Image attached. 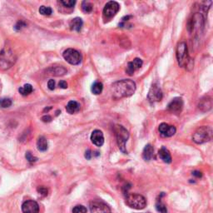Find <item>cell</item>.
Returning a JSON list of instances; mask_svg holds the SVG:
<instances>
[{
  "label": "cell",
  "instance_id": "cell-1",
  "mask_svg": "<svg viewBox=\"0 0 213 213\" xmlns=\"http://www.w3.org/2000/svg\"><path fill=\"white\" fill-rule=\"evenodd\" d=\"M135 91L136 83L131 79L117 81L112 85V95L117 99L131 97Z\"/></svg>",
  "mask_w": 213,
  "mask_h": 213
},
{
  "label": "cell",
  "instance_id": "cell-2",
  "mask_svg": "<svg viewBox=\"0 0 213 213\" xmlns=\"http://www.w3.org/2000/svg\"><path fill=\"white\" fill-rule=\"evenodd\" d=\"M177 59L178 64L181 67H186L187 68H193V59H191L188 55L187 46L185 42H181L178 43L177 48Z\"/></svg>",
  "mask_w": 213,
  "mask_h": 213
},
{
  "label": "cell",
  "instance_id": "cell-3",
  "mask_svg": "<svg viewBox=\"0 0 213 213\" xmlns=\"http://www.w3.org/2000/svg\"><path fill=\"white\" fill-rule=\"evenodd\" d=\"M212 138V129L210 127L202 126L198 127L193 133V140L197 144H202L207 143Z\"/></svg>",
  "mask_w": 213,
  "mask_h": 213
},
{
  "label": "cell",
  "instance_id": "cell-4",
  "mask_svg": "<svg viewBox=\"0 0 213 213\" xmlns=\"http://www.w3.org/2000/svg\"><path fill=\"white\" fill-rule=\"evenodd\" d=\"M114 133L116 138H117V143L118 147L123 153L127 154V151L126 148V143L129 138V133L124 127L122 125H116L114 127Z\"/></svg>",
  "mask_w": 213,
  "mask_h": 213
},
{
  "label": "cell",
  "instance_id": "cell-5",
  "mask_svg": "<svg viewBox=\"0 0 213 213\" xmlns=\"http://www.w3.org/2000/svg\"><path fill=\"white\" fill-rule=\"evenodd\" d=\"M125 202L129 207L136 210H143L147 206L146 198L140 194H127Z\"/></svg>",
  "mask_w": 213,
  "mask_h": 213
},
{
  "label": "cell",
  "instance_id": "cell-6",
  "mask_svg": "<svg viewBox=\"0 0 213 213\" xmlns=\"http://www.w3.org/2000/svg\"><path fill=\"white\" fill-rule=\"evenodd\" d=\"M64 59L72 65H78L82 61V57L79 52L73 48H68L62 54Z\"/></svg>",
  "mask_w": 213,
  "mask_h": 213
},
{
  "label": "cell",
  "instance_id": "cell-7",
  "mask_svg": "<svg viewBox=\"0 0 213 213\" xmlns=\"http://www.w3.org/2000/svg\"><path fill=\"white\" fill-rule=\"evenodd\" d=\"M119 9L120 6L118 3L115 1H110L106 3L103 8V18L107 20L111 19L117 14Z\"/></svg>",
  "mask_w": 213,
  "mask_h": 213
},
{
  "label": "cell",
  "instance_id": "cell-8",
  "mask_svg": "<svg viewBox=\"0 0 213 213\" xmlns=\"http://www.w3.org/2000/svg\"><path fill=\"white\" fill-rule=\"evenodd\" d=\"M91 213H111V209L102 201H93L89 204Z\"/></svg>",
  "mask_w": 213,
  "mask_h": 213
},
{
  "label": "cell",
  "instance_id": "cell-9",
  "mask_svg": "<svg viewBox=\"0 0 213 213\" xmlns=\"http://www.w3.org/2000/svg\"><path fill=\"white\" fill-rule=\"evenodd\" d=\"M162 92H161V88L159 87L158 84L154 83L151 88L149 90V93L147 94V98L149 102H160L162 99Z\"/></svg>",
  "mask_w": 213,
  "mask_h": 213
},
{
  "label": "cell",
  "instance_id": "cell-10",
  "mask_svg": "<svg viewBox=\"0 0 213 213\" xmlns=\"http://www.w3.org/2000/svg\"><path fill=\"white\" fill-rule=\"evenodd\" d=\"M183 108V100L182 97H175L167 105V110L173 113H180Z\"/></svg>",
  "mask_w": 213,
  "mask_h": 213
},
{
  "label": "cell",
  "instance_id": "cell-11",
  "mask_svg": "<svg viewBox=\"0 0 213 213\" xmlns=\"http://www.w3.org/2000/svg\"><path fill=\"white\" fill-rule=\"evenodd\" d=\"M159 133H161V135L162 137H165V138H170L172 137L176 133V127L174 126H171V125H168L165 123V122H162L161 124L159 125L158 127Z\"/></svg>",
  "mask_w": 213,
  "mask_h": 213
},
{
  "label": "cell",
  "instance_id": "cell-12",
  "mask_svg": "<svg viewBox=\"0 0 213 213\" xmlns=\"http://www.w3.org/2000/svg\"><path fill=\"white\" fill-rule=\"evenodd\" d=\"M22 211L24 213H39V206L35 201H26L22 205Z\"/></svg>",
  "mask_w": 213,
  "mask_h": 213
},
{
  "label": "cell",
  "instance_id": "cell-13",
  "mask_svg": "<svg viewBox=\"0 0 213 213\" xmlns=\"http://www.w3.org/2000/svg\"><path fill=\"white\" fill-rule=\"evenodd\" d=\"M143 60L140 59V58H135L133 61L129 62L127 63V68H126V73L128 75H133L135 71L138 70L139 68H141V67L143 66Z\"/></svg>",
  "mask_w": 213,
  "mask_h": 213
},
{
  "label": "cell",
  "instance_id": "cell-14",
  "mask_svg": "<svg viewBox=\"0 0 213 213\" xmlns=\"http://www.w3.org/2000/svg\"><path fill=\"white\" fill-rule=\"evenodd\" d=\"M91 141L97 147H102L104 143V137L102 132L100 130H94L92 133Z\"/></svg>",
  "mask_w": 213,
  "mask_h": 213
},
{
  "label": "cell",
  "instance_id": "cell-15",
  "mask_svg": "<svg viewBox=\"0 0 213 213\" xmlns=\"http://www.w3.org/2000/svg\"><path fill=\"white\" fill-rule=\"evenodd\" d=\"M211 107H212V100L209 97L202 99L198 104V108L202 112H208L209 110L211 109Z\"/></svg>",
  "mask_w": 213,
  "mask_h": 213
},
{
  "label": "cell",
  "instance_id": "cell-16",
  "mask_svg": "<svg viewBox=\"0 0 213 213\" xmlns=\"http://www.w3.org/2000/svg\"><path fill=\"white\" fill-rule=\"evenodd\" d=\"M158 156L159 157H160V159L162 160L164 162H166V163H171V162H172V156H171V153H170V152H169L165 147H162L159 150Z\"/></svg>",
  "mask_w": 213,
  "mask_h": 213
},
{
  "label": "cell",
  "instance_id": "cell-17",
  "mask_svg": "<svg viewBox=\"0 0 213 213\" xmlns=\"http://www.w3.org/2000/svg\"><path fill=\"white\" fill-rule=\"evenodd\" d=\"M153 147H152L151 144H147V145H146V147H144V149H143V158L147 161H150V160L153 157Z\"/></svg>",
  "mask_w": 213,
  "mask_h": 213
},
{
  "label": "cell",
  "instance_id": "cell-18",
  "mask_svg": "<svg viewBox=\"0 0 213 213\" xmlns=\"http://www.w3.org/2000/svg\"><path fill=\"white\" fill-rule=\"evenodd\" d=\"M48 73H49L50 75H54V76H62L64 75L65 73H67V69L65 68H63L62 66H57V67H51L48 68Z\"/></svg>",
  "mask_w": 213,
  "mask_h": 213
},
{
  "label": "cell",
  "instance_id": "cell-19",
  "mask_svg": "<svg viewBox=\"0 0 213 213\" xmlns=\"http://www.w3.org/2000/svg\"><path fill=\"white\" fill-rule=\"evenodd\" d=\"M83 19L80 18H75L72 19L70 22V29L71 30L76 32H80L83 27Z\"/></svg>",
  "mask_w": 213,
  "mask_h": 213
},
{
  "label": "cell",
  "instance_id": "cell-20",
  "mask_svg": "<svg viewBox=\"0 0 213 213\" xmlns=\"http://www.w3.org/2000/svg\"><path fill=\"white\" fill-rule=\"evenodd\" d=\"M66 110L69 114H73L80 110V105L76 101H70L66 106Z\"/></svg>",
  "mask_w": 213,
  "mask_h": 213
},
{
  "label": "cell",
  "instance_id": "cell-21",
  "mask_svg": "<svg viewBox=\"0 0 213 213\" xmlns=\"http://www.w3.org/2000/svg\"><path fill=\"white\" fill-rule=\"evenodd\" d=\"M37 147L40 152L47 151L48 149V141L44 137H39L38 141H37Z\"/></svg>",
  "mask_w": 213,
  "mask_h": 213
},
{
  "label": "cell",
  "instance_id": "cell-22",
  "mask_svg": "<svg viewBox=\"0 0 213 213\" xmlns=\"http://www.w3.org/2000/svg\"><path fill=\"white\" fill-rule=\"evenodd\" d=\"M102 89H103V85L102 83H100V82H95V83L93 84L92 86V93L95 95H98L102 92Z\"/></svg>",
  "mask_w": 213,
  "mask_h": 213
},
{
  "label": "cell",
  "instance_id": "cell-23",
  "mask_svg": "<svg viewBox=\"0 0 213 213\" xmlns=\"http://www.w3.org/2000/svg\"><path fill=\"white\" fill-rule=\"evenodd\" d=\"M18 91L23 96H27L33 92V87L31 84H25L24 87H22L18 89Z\"/></svg>",
  "mask_w": 213,
  "mask_h": 213
},
{
  "label": "cell",
  "instance_id": "cell-24",
  "mask_svg": "<svg viewBox=\"0 0 213 213\" xmlns=\"http://www.w3.org/2000/svg\"><path fill=\"white\" fill-rule=\"evenodd\" d=\"M156 209L160 213H167V208H166V205L161 202V197H160V199L156 201Z\"/></svg>",
  "mask_w": 213,
  "mask_h": 213
},
{
  "label": "cell",
  "instance_id": "cell-25",
  "mask_svg": "<svg viewBox=\"0 0 213 213\" xmlns=\"http://www.w3.org/2000/svg\"><path fill=\"white\" fill-rule=\"evenodd\" d=\"M93 4L91 3H89V2L83 1V3H82V9H83L84 13H91L92 11H93Z\"/></svg>",
  "mask_w": 213,
  "mask_h": 213
},
{
  "label": "cell",
  "instance_id": "cell-26",
  "mask_svg": "<svg viewBox=\"0 0 213 213\" xmlns=\"http://www.w3.org/2000/svg\"><path fill=\"white\" fill-rule=\"evenodd\" d=\"M39 13L43 16H49L52 14V8L49 7H46V6H41L39 8Z\"/></svg>",
  "mask_w": 213,
  "mask_h": 213
},
{
  "label": "cell",
  "instance_id": "cell-27",
  "mask_svg": "<svg viewBox=\"0 0 213 213\" xmlns=\"http://www.w3.org/2000/svg\"><path fill=\"white\" fill-rule=\"evenodd\" d=\"M12 105V101L9 98H1L0 99V106L3 108H7Z\"/></svg>",
  "mask_w": 213,
  "mask_h": 213
},
{
  "label": "cell",
  "instance_id": "cell-28",
  "mask_svg": "<svg viewBox=\"0 0 213 213\" xmlns=\"http://www.w3.org/2000/svg\"><path fill=\"white\" fill-rule=\"evenodd\" d=\"M73 213H87V208L82 205L76 206L73 209Z\"/></svg>",
  "mask_w": 213,
  "mask_h": 213
},
{
  "label": "cell",
  "instance_id": "cell-29",
  "mask_svg": "<svg viewBox=\"0 0 213 213\" xmlns=\"http://www.w3.org/2000/svg\"><path fill=\"white\" fill-rule=\"evenodd\" d=\"M37 191H38V193H39L40 195L43 196V197H46V196L48 195V191L47 188L45 187H43V186H41V187H38Z\"/></svg>",
  "mask_w": 213,
  "mask_h": 213
},
{
  "label": "cell",
  "instance_id": "cell-30",
  "mask_svg": "<svg viewBox=\"0 0 213 213\" xmlns=\"http://www.w3.org/2000/svg\"><path fill=\"white\" fill-rule=\"evenodd\" d=\"M61 3L68 8H73V6L75 5L76 1H73V0H68V1H61Z\"/></svg>",
  "mask_w": 213,
  "mask_h": 213
},
{
  "label": "cell",
  "instance_id": "cell-31",
  "mask_svg": "<svg viewBox=\"0 0 213 213\" xmlns=\"http://www.w3.org/2000/svg\"><path fill=\"white\" fill-rule=\"evenodd\" d=\"M25 156H26V159L29 161V162H35V161H38V158L33 156L30 152H28Z\"/></svg>",
  "mask_w": 213,
  "mask_h": 213
},
{
  "label": "cell",
  "instance_id": "cell-32",
  "mask_svg": "<svg viewBox=\"0 0 213 213\" xmlns=\"http://www.w3.org/2000/svg\"><path fill=\"white\" fill-rule=\"evenodd\" d=\"M25 26H26V24L24 22H23V21H18V24H16L15 27H14V29H15V30L18 31V30H20L22 28H24Z\"/></svg>",
  "mask_w": 213,
  "mask_h": 213
},
{
  "label": "cell",
  "instance_id": "cell-33",
  "mask_svg": "<svg viewBox=\"0 0 213 213\" xmlns=\"http://www.w3.org/2000/svg\"><path fill=\"white\" fill-rule=\"evenodd\" d=\"M48 87L50 90H53L55 88V81L52 80V79H50L48 83Z\"/></svg>",
  "mask_w": 213,
  "mask_h": 213
},
{
  "label": "cell",
  "instance_id": "cell-34",
  "mask_svg": "<svg viewBox=\"0 0 213 213\" xmlns=\"http://www.w3.org/2000/svg\"><path fill=\"white\" fill-rule=\"evenodd\" d=\"M42 121L44 122H50L52 121V117L49 116V115H45V116L42 117Z\"/></svg>",
  "mask_w": 213,
  "mask_h": 213
},
{
  "label": "cell",
  "instance_id": "cell-35",
  "mask_svg": "<svg viewBox=\"0 0 213 213\" xmlns=\"http://www.w3.org/2000/svg\"><path fill=\"white\" fill-rule=\"evenodd\" d=\"M58 85H59V87L61 88L65 89L68 88V83H67V82H65V81H63V80L60 81Z\"/></svg>",
  "mask_w": 213,
  "mask_h": 213
},
{
  "label": "cell",
  "instance_id": "cell-36",
  "mask_svg": "<svg viewBox=\"0 0 213 213\" xmlns=\"http://www.w3.org/2000/svg\"><path fill=\"white\" fill-rule=\"evenodd\" d=\"M93 152L91 151V150H88V151L85 152V157H86V159H88V160H90V159L93 157Z\"/></svg>",
  "mask_w": 213,
  "mask_h": 213
},
{
  "label": "cell",
  "instance_id": "cell-37",
  "mask_svg": "<svg viewBox=\"0 0 213 213\" xmlns=\"http://www.w3.org/2000/svg\"><path fill=\"white\" fill-rule=\"evenodd\" d=\"M193 175L197 177H202V172H199V171H194V172H193Z\"/></svg>",
  "mask_w": 213,
  "mask_h": 213
}]
</instances>
